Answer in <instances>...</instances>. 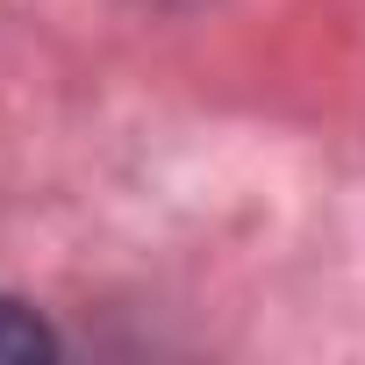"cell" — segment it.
I'll list each match as a JSON object with an SVG mask.
<instances>
[{"instance_id": "6da1fadb", "label": "cell", "mask_w": 365, "mask_h": 365, "mask_svg": "<svg viewBox=\"0 0 365 365\" xmlns=\"http://www.w3.org/2000/svg\"><path fill=\"white\" fill-rule=\"evenodd\" d=\"M51 351H58V336H51L22 301L0 294V358H51Z\"/></svg>"}]
</instances>
